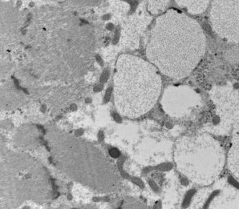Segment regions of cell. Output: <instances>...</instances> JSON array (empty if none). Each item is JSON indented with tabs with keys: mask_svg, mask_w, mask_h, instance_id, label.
Masks as SVG:
<instances>
[{
	"mask_svg": "<svg viewBox=\"0 0 239 209\" xmlns=\"http://www.w3.org/2000/svg\"><path fill=\"white\" fill-rule=\"evenodd\" d=\"M219 193H220V192H219V191H218V190L214 191V192H212V194L210 195V197H209V198H208V199H207V200H206V202H205V203L203 208H204V209H207V208H209V206H210V204H211V202L213 201V199H214L215 197L217 196Z\"/></svg>",
	"mask_w": 239,
	"mask_h": 209,
	"instance_id": "cell-6",
	"label": "cell"
},
{
	"mask_svg": "<svg viewBox=\"0 0 239 209\" xmlns=\"http://www.w3.org/2000/svg\"><path fill=\"white\" fill-rule=\"evenodd\" d=\"M173 168V164H161L160 166L159 167V169L160 171H169Z\"/></svg>",
	"mask_w": 239,
	"mask_h": 209,
	"instance_id": "cell-8",
	"label": "cell"
},
{
	"mask_svg": "<svg viewBox=\"0 0 239 209\" xmlns=\"http://www.w3.org/2000/svg\"><path fill=\"white\" fill-rule=\"evenodd\" d=\"M113 82L117 111L129 118L139 117L153 108L161 89V78L156 66L130 55L119 57Z\"/></svg>",
	"mask_w": 239,
	"mask_h": 209,
	"instance_id": "cell-2",
	"label": "cell"
},
{
	"mask_svg": "<svg viewBox=\"0 0 239 209\" xmlns=\"http://www.w3.org/2000/svg\"><path fill=\"white\" fill-rule=\"evenodd\" d=\"M210 17L218 35L239 43V0H213Z\"/></svg>",
	"mask_w": 239,
	"mask_h": 209,
	"instance_id": "cell-3",
	"label": "cell"
},
{
	"mask_svg": "<svg viewBox=\"0 0 239 209\" xmlns=\"http://www.w3.org/2000/svg\"><path fill=\"white\" fill-rule=\"evenodd\" d=\"M206 41L201 26L185 14L169 11L156 21L146 55L163 75L180 79L188 76L203 57Z\"/></svg>",
	"mask_w": 239,
	"mask_h": 209,
	"instance_id": "cell-1",
	"label": "cell"
},
{
	"mask_svg": "<svg viewBox=\"0 0 239 209\" xmlns=\"http://www.w3.org/2000/svg\"><path fill=\"white\" fill-rule=\"evenodd\" d=\"M228 182L230 183L232 186H233L234 187H236L237 189L239 190V182L236 180L235 178H233V176H229L228 177Z\"/></svg>",
	"mask_w": 239,
	"mask_h": 209,
	"instance_id": "cell-7",
	"label": "cell"
},
{
	"mask_svg": "<svg viewBox=\"0 0 239 209\" xmlns=\"http://www.w3.org/2000/svg\"><path fill=\"white\" fill-rule=\"evenodd\" d=\"M196 194V190L192 188L188 191V192L186 193L185 198L183 199V202H182V207L184 208H187L190 205L192 202V199L193 198L194 195Z\"/></svg>",
	"mask_w": 239,
	"mask_h": 209,
	"instance_id": "cell-5",
	"label": "cell"
},
{
	"mask_svg": "<svg viewBox=\"0 0 239 209\" xmlns=\"http://www.w3.org/2000/svg\"><path fill=\"white\" fill-rule=\"evenodd\" d=\"M181 183L184 185V186H188L189 184V180H188L186 177H182L181 178Z\"/></svg>",
	"mask_w": 239,
	"mask_h": 209,
	"instance_id": "cell-9",
	"label": "cell"
},
{
	"mask_svg": "<svg viewBox=\"0 0 239 209\" xmlns=\"http://www.w3.org/2000/svg\"><path fill=\"white\" fill-rule=\"evenodd\" d=\"M176 3L192 13H200L205 11L209 0H176Z\"/></svg>",
	"mask_w": 239,
	"mask_h": 209,
	"instance_id": "cell-4",
	"label": "cell"
}]
</instances>
